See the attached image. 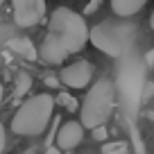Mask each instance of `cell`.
<instances>
[{"instance_id": "6da1fadb", "label": "cell", "mask_w": 154, "mask_h": 154, "mask_svg": "<svg viewBox=\"0 0 154 154\" xmlns=\"http://www.w3.org/2000/svg\"><path fill=\"white\" fill-rule=\"evenodd\" d=\"M147 82V61L145 57L136 54V50H127L118 63V75H116V91L120 100V109L125 116L129 131L136 129V118H138L140 104H143V88Z\"/></svg>"}, {"instance_id": "7a4b0ae2", "label": "cell", "mask_w": 154, "mask_h": 154, "mask_svg": "<svg viewBox=\"0 0 154 154\" xmlns=\"http://www.w3.org/2000/svg\"><path fill=\"white\" fill-rule=\"evenodd\" d=\"M52 109H54V97L48 93H38V95L25 100L18 106L16 116L11 118V131L20 136L43 134L52 120Z\"/></svg>"}, {"instance_id": "3957f363", "label": "cell", "mask_w": 154, "mask_h": 154, "mask_svg": "<svg viewBox=\"0 0 154 154\" xmlns=\"http://www.w3.org/2000/svg\"><path fill=\"white\" fill-rule=\"evenodd\" d=\"M48 32H52L54 36L61 38V43L68 48V52H79L88 41V29L84 16H79L77 11L68 9V7H57L50 16Z\"/></svg>"}, {"instance_id": "277c9868", "label": "cell", "mask_w": 154, "mask_h": 154, "mask_svg": "<svg viewBox=\"0 0 154 154\" xmlns=\"http://www.w3.org/2000/svg\"><path fill=\"white\" fill-rule=\"evenodd\" d=\"M131 36H134V27L129 23H120V20L106 18L102 23H97L95 27H91L88 41L95 45L97 50H102L109 57L120 59L122 54L129 50Z\"/></svg>"}, {"instance_id": "5b68a950", "label": "cell", "mask_w": 154, "mask_h": 154, "mask_svg": "<svg viewBox=\"0 0 154 154\" xmlns=\"http://www.w3.org/2000/svg\"><path fill=\"white\" fill-rule=\"evenodd\" d=\"M116 104V84L106 77L97 79L91 86V91L86 93L82 104V125L93 129L97 125H104L109 120L111 111Z\"/></svg>"}, {"instance_id": "8992f818", "label": "cell", "mask_w": 154, "mask_h": 154, "mask_svg": "<svg viewBox=\"0 0 154 154\" xmlns=\"http://www.w3.org/2000/svg\"><path fill=\"white\" fill-rule=\"evenodd\" d=\"M11 7L18 27L38 25L45 16V0H11Z\"/></svg>"}, {"instance_id": "52a82bcc", "label": "cell", "mask_w": 154, "mask_h": 154, "mask_svg": "<svg viewBox=\"0 0 154 154\" xmlns=\"http://www.w3.org/2000/svg\"><path fill=\"white\" fill-rule=\"evenodd\" d=\"M68 54H70L68 48L61 43V38L54 36L52 32L45 34L41 45H38V59L43 63H48V66H59V63H63V59H66Z\"/></svg>"}, {"instance_id": "ba28073f", "label": "cell", "mask_w": 154, "mask_h": 154, "mask_svg": "<svg viewBox=\"0 0 154 154\" xmlns=\"http://www.w3.org/2000/svg\"><path fill=\"white\" fill-rule=\"evenodd\" d=\"M91 77H93V66L86 59H79L61 70V82L70 88H84L91 82Z\"/></svg>"}, {"instance_id": "9c48e42d", "label": "cell", "mask_w": 154, "mask_h": 154, "mask_svg": "<svg viewBox=\"0 0 154 154\" xmlns=\"http://www.w3.org/2000/svg\"><path fill=\"white\" fill-rule=\"evenodd\" d=\"M82 138H84V125L70 120L57 129V138L54 140H57V145L61 149H75L77 145L82 143Z\"/></svg>"}, {"instance_id": "30bf717a", "label": "cell", "mask_w": 154, "mask_h": 154, "mask_svg": "<svg viewBox=\"0 0 154 154\" xmlns=\"http://www.w3.org/2000/svg\"><path fill=\"white\" fill-rule=\"evenodd\" d=\"M7 50H11L14 54L27 59V61H36V59H38V50L34 48V43L29 41V38H25V36L9 38V41H7Z\"/></svg>"}, {"instance_id": "8fae6325", "label": "cell", "mask_w": 154, "mask_h": 154, "mask_svg": "<svg viewBox=\"0 0 154 154\" xmlns=\"http://www.w3.org/2000/svg\"><path fill=\"white\" fill-rule=\"evenodd\" d=\"M147 0H111V7H113L116 16L120 18H129V16L138 14L140 9L145 7Z\"/></svg>"}, {"instance_id": "7c38bea8", "label": "cell", "mask_w": 154, "mask_h": 154, "mask_svg": "<svg viewBox=\"0 0 154 154\" xmlns=\"http://www.w3.org/2000/svg\"><path fill=\"white\" fill-rule=\"evenodd\" d=\"M32 88V75L25 70H20L18 75H16V88H14V97L16 100H20V97H25V93Z\"/></svg>"}, {"instance_id": "4fadbf2b", "label": "cell", "mask_w": 154, "mask_h": 154, "mask_svg": "<svg viewBox=\"0 0 154 154\" xmlns=\"http://www.w3.org/2000/svg\"><path fill=\"white\" fill-rule=\"evenodd\" d=\"M57 102H59V104H63V106H66L68 111H70V113H75V111L79 109V102H77L75 97L70 95V93H59Z\"/></svg>"}, {"instance_id": "5bb4252c", "label": "cell", "mask_w": 154, "mask_h": 154, "mask_svg": "<svg viewBox=\"0 0 154 154\" xmlns=\"http://www.w3.org/2000/svg\"><path fill=\"white\" fill-rule=\"evenodd\" d=\"M102 152L104 154H125L127 152V145L125 143H106V145H102Z\"/></svg>"}, {"instance_id": "9a60e30c", "label": "cell", "mask_w": 154, "mask_h": 154, "mask_svg": "<svg viewBox=\"0 0 154 154\" xmlns=\"http://www.w3.org/2000/svg\"><path fill=\"white\" fill-rule=\"evenodd\" d=\"M93 138H95V140H104V138H106V127H104V125L93 127Z\"/></svg>"}, {"instance_id": "2e32d148", "label": "cell", "mask_w": 154, "mask_h": 154, "mask_svg": "<svg viewBox=\"0 0 154 154\" xmlns=\"http://www.w3.org/2000/svg\"><path fill=\"white\" fill-rule=\"evenodd\" d=\"M152 95H154V82L147 79V82H145V88H143V102H147Z\"/></svg>"}, {"instance_id": "e0dca14e", "label": "cell", "mask_w": 154, "mask_h": 154, "mask_svg": "<svg viewBox=\"0 0 154 154\" xmlns=\"http://www.w3.org/2000/svg\"><path fill=\"white\" fill-rule=\"evenodd\" d=\"M100 2H102V0H91V2H88V5L84 7V14H93V11H95L97 7H100Z\"/></svg>"}, {"instance_id": "ac0fdd59", "label": "cell", "mask_w": 154, "mask_h": 154, "mask_svg": "<svg viewBox=\"0 0 154 154\" xmlns=\"http://www.w3.org/2000/svg\"><path fill=\"white\" fill-rule=\"evenodd\" d=\"M45 86L57 88V86H59V79H57V77H52V75H50V77H45Z\"/></svg>"}, {"instance_id": "d6986e66", "label": "cell", "mask_w": 154, "mask_h": 154, "mask_svg": "<svg viewBox=\"0 0 154 154\" xmlns=\"http://www.w3.org/2000/svg\"><path fill=\"white\" fill-rule=\"evenodd\" d=\"M5 149V127H2V122H0V152Z\"/></svg>"}, {"instance_id": "ffe728a7", "label": "cell", "mask_w": 154, "mask_h": 154, "mask_svg": "<svg viewBox=\"0 0 154 154\" xmlns=\"http://www.w3.org/2000/svg\"><path fill=\"white\" fill-rule=\"evenodd\" d=\"M145 61H147V66H154V50H149V52L145 54Z\"/></svg>"}, {"instance_id": "44dd1931", "label": "cell", "mask_w": 154, "mask_h": 154, "mask_svg": "<svg viewBox=\"0 0 154 154\" xmlns=\"http://www.w3.org/2000/svg\"><path fill=\"white\" fill-rule=\"evenodd\" d=\"M2 95H5V88H2V84H0V104H2Z\"/></svg>"}, {"instance_id": "7402d4cb", "label": "cell", "mask_w": 154, "mask_h": 154, "mask_svg": "<svg viewBox=\"0 0 154 154\" xmlns=\"http://www.w3.org/2000/svg\"><path fill=\"white\" fill-rule=\"evenodd\" d=\"M149 25H152V29H154V11H152V16H149Z\"/></svg>"}, {"instance_id": "603a6c76", "label": "cell", "mask_w": 154, "mask_h": 154, "mask_svg": "<svg viewBox=\"0 0 154 154\" xmlns=\"http://www.w3.org/2000/svg\"><path fill=\"white\" fill-rule=\"evenodd\" d=\"M2 2H5V0H0V9H2Z\"/></svg>"}]
</instances>
